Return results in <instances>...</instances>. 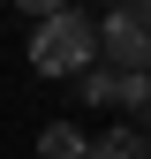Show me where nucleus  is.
Here are the masks:
<instances>
[{"label": "nucleus", "instance_id": "obj_5", "mask_svg": "<svg viewBox=\"0 0 151 159\" xmlns=\"http://www.w3.org/2000/svg\"><path fill=\"white\" fill-rule=\"evenodd\" d=\"M83 152H91V136L76 121H45L38 129V159H83Z\"/></svg>", "mask_w": 151, "mask_h": 159}, {"label": "nucleus", "instance_id": "obj_7", "mask_svg": "<svg viewBox=\"0 0 151 159\" xmlns=\"http://www.w3.org/2000/svg\"><path fill=\"white\" fill-rule=\"evenodd\" d=\"M15 8H23L30 23H45V15H61V8H76V0H15Z\"/></svg>", "mask_w": 151, "mask_h": 159}, {"label": "nucleus", "instance_id": "obj_1", "mask_svg": "<svg viewBox=\"0 0 151 159\" xmlns=\"http://www.w3.org/2000/svg\"><path fill=\"white\" fill-rule=\"evenodd\" d=\"M91 61H98V23L83 8H61L30 30V68L38 76H83Z\"/></svg>", "mask_w": 151, "mask_h": 159}, {"label": "nucleus", "instance_id": "obj_2", "mask_svg": "<svg viewBox=\"0 0 151 159\" xmlns=\"http://www.w3.org/2000/svg\"><path fill=\"white\" fill-rule=\"evenodd\" d=\"M98 53L113 76H151V0H121L98 15Z\"/></svg>", "mask_w": 151, "mask_h": 159}, {"label": "nucleus", "instance_id": "obj_6", "mask_svg": "<svg viewBox=\"0 0 151 159\" xmlns=\"http://www.w3.org/2000/svg\"><path fill=\"white\" fill-rule=\"evenodd\" d=\"M76 98H83V106H113V68H98V61H91L83 76H76Z\"/></svg>", "mask_w": 151, "mask_h": 159}, {"label": "nucleus", "instance_id": "obj_3", "mask_svg": "<svg viewBox=\"0 0 151 159\" xmlns=\"http://www.w3.org/2000/svg\"><path fill=\"white\" fill-rule=\"evenodd\" d=\"M113 106L128 114V129L151 136V76H113Z\"/></svg>", "mask_w": 151, "mask_h": 159}, {"label": "nucleus", "instance_id": "obj_8", "mask_svg": "<svg viewBox=\"0 0 151 159\" xmlns=\"http://www.w3.org/2000/svg\"><path fill=\"white\" fill-rule=\"evenodd\" d=\"M106 8H121V0H106Z\"/></svg>", "mask_w": 151, "mask_h": 159}, {"label": "nucleus", "instance_id": "obj_4", "mask_svg": "<svg viewBox=\"0 0 151 159\" xmlns=\"http://www.w3.org/2000/svg\"><path fill=\"white\" fill-rule=\"evenodd\" d=\"M83 159H151V136L121 121V129H106V136H91V152H83Z\"/></svg>", "mask_w": 151, "mask_h": 159}]
</instances>
